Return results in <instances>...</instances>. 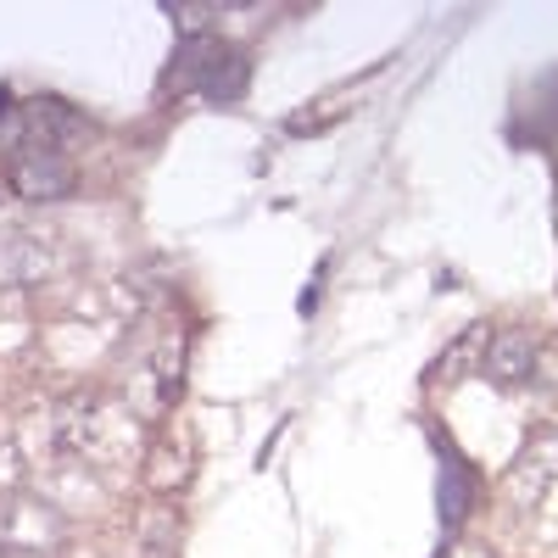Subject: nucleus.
Segmentation results:
<instances>
[{
	"instance_id": "f257e3e1",
	"label": "nucleus",
	"mask_w": 558,
	"mask_h": 558,
	"mask_svg": "<svg viewBox=\"0 0 558 558\" xmlns=\"http://www.w3.org/2000/svg\"><path fill=\"white\" fill-rule=\"evenodd\" d=\"M246 57L235 45H223L218 34H184L173 62L162 68V96H179V89H196L202 101H235L246 89Z\"/></svg>"
},
{
	"instance_id": "7ed1b4c3",
	"label": "nucleus",
	"mask_w": 558,
	"mask_h": 558,
	"mask_svg": "<svg viewBox=\"0 0 558 558\" xmlns=\"http://www.w3.org/2000/svg\"><path fill=\"white\" fill-rule=\"evenodd\" d=\"M558 481V430H536L525 441V452L508 463V502L514 508H536L547 497V486Z\"/></svg>"
},
{
	"instance_id": "20e7f679",
	"label": "nucleus",
	"mask_w": 558,
	"mask_h": 558,
	"mask_svg": "<svg viewBox=\"0 0 558 558\" xmlns=\"http://www.w3.org/2000/svg\"><path fill=\"white\" fill-rule=\"evenodd\" d=\"M57 263L51 241L39 235V229H0V291H12V286H34V279H45Z\"/></svg>"
},
{
	"instance_id": "6e6552de",
	"label": "nucleus",
	"mask_w": 558,
	"mask_h": 558,
	"mask_svg": "<svg viewBox=\"0 0 558 558\" xmlns=\"http://www.w3.org/2000/svg\"><path fill=\"white\" fill-rule=\"evenodd\" d=\"M23 470H28V463H23V447L0 436V508H7V502H12V492L23 486Z\"/></svg>"
},
{
	"instance_id": "f03ea898",
	"label": "nucleus",
	"mask_w": 558,
	"mask_h": 558,
	"mask_svg": "<svg viewBox=\"0 0 558 558\" xmlns=\"http://www.w3.org/2000/svg\"><path fill=\"white\" fill-rule=\"evenodd\" d=\"M57 447L84 458H112L118 452V408L96 391H78L57 408Z\"/></svg>"
},
{
	"instance_id": "423d86ee",
	"label": "nucleus",
	"mask_w": 558,
	"mask_h": 558,
	"mask_svg": "<svg viewBox=\"0 0 558 558\" xmlns=\"http://www.w3.org/2000/svg\"><path fill=\"white\" fill-rule=\"evenodd\" d=\"M486 363H492V375L502 386H520V380H531V368H536V347L525 336H497L492 352H486Z\"/></svg>"
},
{
	"instance_id": "1a4fd4ad",
	"label": "nucleus",
	"mask_w": 558,
	"mask_h": 558,
	"mask_svg": "<svg viewBox=\"0 0 558 558\" xmlns=\"http://www.w3.org/2000/svg\"><path fill=\"white\" fill-rule=\"evenodd\" d=\"M7 558H51V553H34V547H23V553H17V547H7Z\"/></svg>"
},
{
	"instance_id": "0eeeda50",
	"label": "nucleus",
	"mask_w": 558,
	"mask_h": 558,
	"mask_svg": "<svg viewBox=\"0 0 558 558\" xmlns=\"http://www.w3.org/2000/svg\"><path fill=\"white\" fill-rule=\"evenodd\" d=\"M436 497H441V525L452 531L463 520V502H470V475H463V463L447 441H441V486H436Z\"/></svg>"
},
{
	"instance_id": "39448f33",
	"label": "nucleus",
	"mask_w": 558,
	"mask_h": 558,
	"mask_svg": "<svg viewBox=\"0 0 558 558\" xmlns=\"http://www.w3.org/2000/svg\"><path fill=\"white\" fill-rule=\"evenodd\" d=\"M12 191L23 202H57L73 191V168L62 151H17L12 157Z\"/></svg>"
}]
</instances>
